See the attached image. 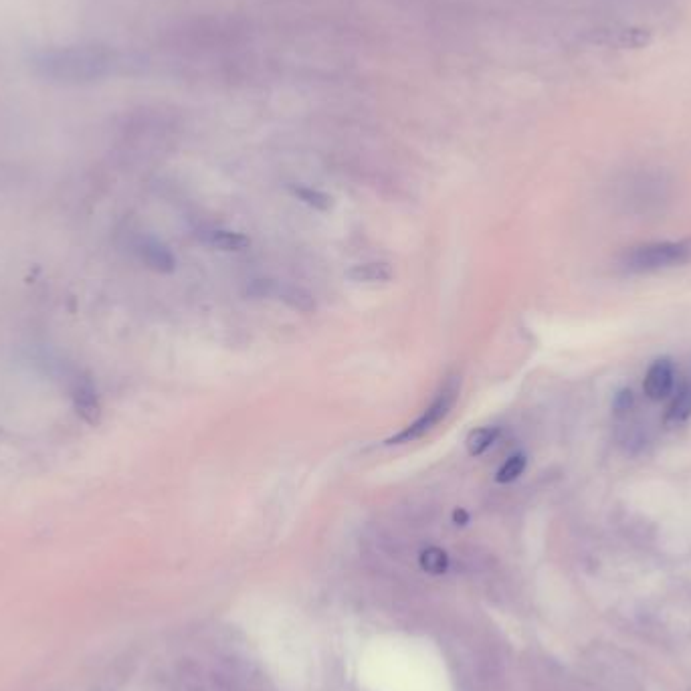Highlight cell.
Instances as JSON below:
<instances>
[{
  "label": "cell",
  "instance_id": "cell-1",
  "mask_svg": "<svg viewBox=\"0 0 691 691\" xmlns=\"http://www.w3.org/2000/svg\"><path fill=\"white\" fill-rule=\"evenodd\" d=\"M33 71L51 83L85 85L102 79L112 69V55L97 45H71L47 49L33 57Z\"/></svg>",
  "mask_w": 691,
  "mask_h": 691
},
{
  "label": "cell",
  "instance_id": "cell-2",
  "mask_svg": "<svg viewBox=\"0 0 691 691\" xmlns=\"http://www.w3.org/2000/svg\"><path fill=\"white\" fill-rule=\"evenodd\" d=\"M691 263V239L653 241L629 247L619 257V267L631 275L657 273Z\"/></svg>",
  "mask_w": 691,
  "mask_h": 691
},
{
  "label": "cell",
  "instance_id": "cell-3",
  "mask_svg": "<svg viewBox=\"0 0 691 691\" xmlns=\"http://www.w3.org/2000/svg\"><path fill=\"white\" fill-rule=\"evenodd\" d=\"M459 392H461V376L449 374L445 378V382L441 384V388L437 390L433 403L425 409V413L415 423L405 427L401 433L386 439V445L413 443V441L425 437L427 433H431L451 413V409L455 407V403L459 399Z\"/></svg>",
  "mask_w": 691,
  "mask_h": 691
},
{
  "label": "cell",
  "instance_id": "cell-4",
  "mask_svg": "<svg viewBox=\"0 0 691 691\" xmlns=\"http://www.w3.org/2000/svg\"><path fill=\"white\" fill-rule=\"evenodd\" d=\"M675 386V366L669 358H657L643 380V392L649 401H665Z\"/></svg>",
  "mask_w": 691,
  "mask_h": 691
},
{
  "label": "cell",
  "instance_id": "cell-5",
  "mask_svg": "<svg viewBox=\"0 0 691 691\" xmlns=\"http://www.w3.org/2000/svg\"><path fill=\"white\" fill-rule=\"evenodd\" d=\"M73 405L77 415L87 423V425H97L102 419V403L100 394H97L95 384L91 378H77L73 386Z\"/></svg>",
  "mask_w": 691,
  "mask_h": 691
},
{
  "label": "cell",
  "instance_id": "cell-6",
  "mask_svg": "<svg viewBox=\"0 0 691 691\" xmlns=\"http://www.w3.org/2000/svg\"><path fill=\"white\" fill-rule=\"evenodd\" d=\"M138 251H140V259L144 261V265L158 271V273H172L176 267V259H174L172 251L156 239H144L140 243Z\"/></svg>",
  "mask_w": 691,
  "mask_h": 691
},
{
  "label": "cell",
  "instance_id": "cell-7",
  "mask_svg": "<svg viewBox=\"0 0 691 691\" xmlns=\"http://www.w3.org/2000/svg\"><path fill=\"white\" fill-rule=\"evenodd\" d=\"M346 277L354 283H388L394 277V269L384 261L358 263L346 271Z\"/></svg>",
  "mask_w": 691,
  "mask_h": 691
},
{
  "label": "cell",
  "instance_id": "cell-8",
  "mask_svg": "<svg viewBox=\"0 0 691 691\" xmlns=\"http://www.w3.org/2000/svg\"><path fill=\"white\" fill-rule=\"evenodd\" d=\"M273 298L281 300L283 304H287L289 308L298 310L302 314H310L316 310V300L312 298V293L298 287V285H279L275 283L273 289Z\"/></svg>",
  "mask_w": 691,
  "mask_h": 691
},
{
  "label": "cell",
  "instance_id": "cell-9",
  "mask_svg": "<svg viewBox=\"0 0 691 691\" xmlns=\"http://www.w3.org/2000/svg\"><path fill=\"white\" fill-rule=\"evenodd\" d=\"M691 419V382H685L677 394L673 397V401L667 407L665 413V425L667 427H681Z\"/></svg>",
  "mask_w": 691,
  "mask_h": 691
},
{
  "label": "cell",
  "instance_id": "cell-10",
  "mask_svg": "<svg viewBox=\"0 0 691 691\" xmlns=\"http://www.w3.org/2000/svg\"><path fill=\"white\" fill-rule=\"evenodd\" d=\"M203 241L211 247V249H219L225 253H239L245 251L251 241L247 235L237 233V231H227V229H217V231H209Z\"/></svg>",
  "mask_w": 691,
  "mask_h": 691
},
{
  "label": "cell",
  "instance_id": "cell-11",
  "mask_svg": "<svg viewBox=\"0 0 691 691\" xmlns=\"http://www.w3.org/2000/svg\"><path fill=\"white\" fill-rule=\"evenodd\" d=\"M607 47H619V49H639L651 43V35L641 29H619V31H605V37L601 39Z\"/></svg>",
  "mask_w": 691,
  "mask_h": 691
},
{
  "label": "cell",
  "instance_id": "cell-12",
  "mask_svg": "<svg viewBox=\"0 0 691 691\" xmlns=\"http://www.w3.org/2000/svg\"><path fill=\"white\" fill-rule=\"evenodd\" d=\"M500 437V429L498 427H479L475 431H471L465 439V447H467V453L471 457H479L483 455L493 443L498 441Z\"/></svg>",
  "mask_w": 691,
  "mask_h": 691
},
{
  "label": "cell",
  "instance_id": "cell-13",
  "mask_svg": "<svg viewBox=\"0 0 691 691\" xmlns=\"http://www.w3.org/2000/svg\"><path fill=\"white\" fill-rule=\"evenodd\" d=\"M419 562H421L423 570H427L429 574H435V576L445 574L447 568H449V556H447V552L441 550V548H437V546L425 548V550L421 552V556H419Z\"/></svg>",
  "mask_w": 691,
  "mask_h": 691
},
{
  "label": "cell",
  "instance_id": "cell-14",
  "mask_svg": "<svg viewBox=\"0 0 691 691\" xmlns=\"http://www.w3.org/2000/svg\"><path fill=\"white\" fill-rule=\"evenodd\" d=\"M526 465H528V457L524 453H516L512 455L496 473V481L498 483H512L516 481L524 471H526Z\"/></svg>",
  "mask_w": 691,
  "mask_h": 691
},
{
  "label": "cell",
  "instance_id": "cell-15",
  "mask_svg": "<svg viewBox=\"0 0 691 691\" xmlns=\"http://www.w3.org/2000/svg\"><path fill=\"white\" fill-rule=\"evenodd\" d=\"M295 196H300V201H304L308 207L316 211L332 209V196H328L326 192H320L314 188H295Z\"/></svg>",
  "mask_w": 691,
  "mask_h": 691
},
{
  "label": "cell",
  "instance_id": "cell-16",
  "mask_svg": "<svg viewBox=\"0 0 691 691\" xmlns=\"http://www.w3.org/2000/svg\"><path fill=\"white\" fill-rule=\"evenodd\" d=\"M619 443L627 449V453H637L645 445V435H643V431L637 425L623 427L619 431Z\"/></svg>",
  "mask_w": 691,
  "mask_h": 691
},
{
  "label": "cell",
  "instance_id": "cell-17",
  "mask_svg": "<svg viewBox=\"0 0 691 691\" xmlns=\"http://www.w3.org/2000/svg\"><path fill=\"white\" fill-rule=\"evenodd\" d=\"M635 407V394L631 388H621L613 399V411L615 415H629Z\"/></svg>",
  "mask_w": 691,
  "mask_h": 691
},
{
  "label": "cell",
  "instance_id": "cell-18",
  "mask_svg": "<svg viewBox=\"0 0 691 691\" xmlns=\"http://www.w3.org/2000/svg\"><path fill=\"white\" fill-rule=\"evenodd\" d=\"M453 524L455 526H467L469 524V512L463 510V508H457L453 512Z\"/></svg>",
  "mask_w": 691,
  "mask_h": 691
}]
</instances>
